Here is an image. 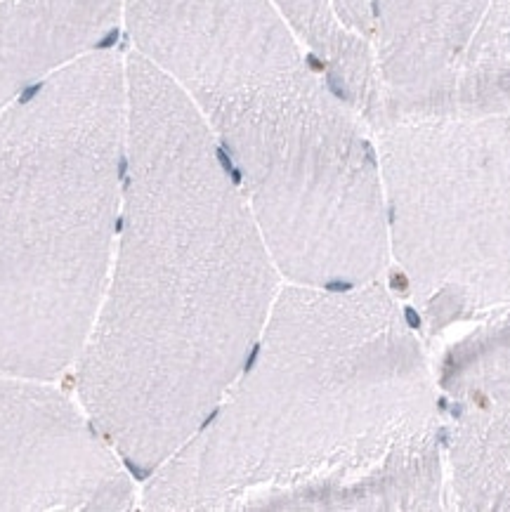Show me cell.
Instances as JSON below:
<instances>
[{"label":"cell","mask_w":510,"mask_h":512,"mask_svg":"<svg viewBox=\"0 0 510 512\" xmlns=\"http://www.w3.org/2000/svg\"><path fill=\"white\" fill-rule=\"evenodd\" d=\"M440 390L466 406L510 404V305L480 319L435 366Z\"/></svg>","instance_id":"obj_12"},{"label":"cell","mask_w":510,"mask_h":512,"mask_svg":"<svg viewBox=\"0 0 510 512\" xmlns=\"http://www.w3.org/2000/svg\"><path fill=\"white\" fill-rule=\"evenodd\" d=\"M291 284L383 281L388 208L376 137L322 69L196 104Z\"/></svg>","instance_id":"obj_4"},{"label":"cell","mask_w":510,"mask_h":512,"mask_svg":"<svg viewBox=\"0 0 510 512\" xmlns=\"http://www.w3.org/2000/svg\"><path fill=\"white\" fill-rule=\"evenodd\" d=\"M444 501L470 512H510V404L466 406L451 428Z\"/></svg>","instance_id":"obj_11"},{"label":"cell","mask_w":510,"mask_h":512,"mask_svg":"<svg viewBox=\"0 0 510 512\" xmlns=\"http://www.w3.org/2000/svg\"><path fill=\"white\" fill-rule=\"evenodd\" d=\"M492 5L494 0H371L378 76L371 130L433 114Z\"/></svg>","instance_id":"obj_8"},{"label":"cell","mask_w":510,"mask_h":512,"mask_svg":"<svg viewBox=\"0 0 510 512\" xmlns=\"http://www.w3.org/2000/svg\"><path fill=\"white\" fill-rule=\"evenodd\" d=\"M133 52L194 104L296 74L310 52L274 0H123Z\"/></svg>","instance_id":"obj_6"},{"label":"cell","mask_w":510,"mask_h":512,"mask_svg":"<svg viewBox=\"0 0 510 512\" xmlns=\"http://www.w3.org/2000/svg\"><path fill=\"white\" fill-rule=\"evenodd\" d=\"M390 258L428 338L510 305V114L374 130Z\"/></svg>","instance_id":"obj_5"},{"label":"cell","mask_w":510,"mask_h":512,"mask_svg":"<svg viewBox=\"0 0 510 512\" xmlns=\"http://www.w3.org/2000/svg\"><path fill=\"white\" fill-rule=\"evenodd\" d=\"M123 203L76 395L130 468L152 475L244 371L281 272L206 118L130 50Z\"/></svg>","instance_id":"obj_1"},{"label":"cell","mask_w":510,"mask_h":512,"mask_svg":"<svg viewBox=\"0 0 510 512\" xmlns=\"http://www.w3.org/2000/svg\"><path fill=\"white\" fill-rule=\"evenodd\" d=\"M343 100L369 126L378 111L371 0H274Z\"/></svg>","instance_id":"obj_10"},{"label":"cell","mask_w":510,"mask_h":512,"mask_svg":"<svg viewBox=\"0 0 510 512\" xmlns=\"http://www.w3.org/2000/svg\"><path fill=\"white\" fill-rule=\"evenodd\" d=\"M435 373L383 281L279 288L222 402L152 475L147 510H437Z\"/></svg>","instance_id":"obj_2"},{"label":"cell","mask_w":510,"mask_h":512,"mask_svg":"<svg viewBox=\"0 0 510 512\" xmlns=\"http://www.w3.org/2000/svg\"><path fill=\"white\" fill-rule=\"evenodd\" d=\"M126 57L100 48L0 109V376L74 369L119 234Z\"/></svg>","instance_id":"obj_3"},{"label":"cell","mask_w":510,"mask_h":512,"mask_svg":"<svg viewBox=\"0 0 510 512\" xmlns=\"http://www.w3.org/2000/svg\"><path fill=\"white\" fill-rule=\"evenodd\" d=\"M121 17L123 0H0V109L100 50Z\"/></svg>","instance_id":"obj_9"},{"label":"cell","mask_w":510,"mask_h":512,"mask_svg":"<svg viewBox=\"0 0 510 512\" xmlns=\"http://www.w3.org/2000/svg\"><path fill=\"white\" fill-rule=\"evenodd\" d=\"M123 456L52 380L0 376V510H130Z\"/></svg>","instance_id":"obj_7"}]
</instances>
